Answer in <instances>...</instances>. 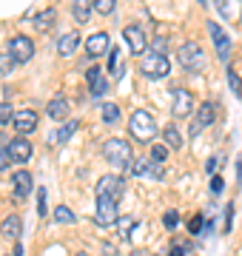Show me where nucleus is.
<instances>
[{
  "label": "nucleus",
  "mask_w": 242,
  "mask_h": 256,
  "mask_svg": "<svg viewBox=\"0 0 242 256\" xmlns=\"http://www.w3.org/2000/svg\"><path fill=\"white\" fill-rule=\"evenodd\" d=\"M128 131L134 134V140L137 142H151V140L157 137V120L151 117L146 108H137L134 114H131V120H128Z\"/></svg>",
  "instance_id": "1"
},
{
  "label": "nucleus",
  "mask_w": 242,
  "mask_h": 256,
  "mask_svg": "<svg viewBox=\"0 0 242 256\" xmlns=\"http://www.w3.org/2000/svg\"><path fill=\"white\" fill-rule=\"evenodd\" d=\"M102 154H106V160L114 165V168H128L134 165V160H131V146L126 142V140H108L106 146H102Z\"/></svg>",
  "instance_id": "2"
},
{
  "label": "nucleus",
  "mask_w": 242,
  "mask_h": 256,
  "mask_svg": "<svg viewBox=\"0 0 242 256\" xmlns=\"http://www.w3.org/2000/svg\"><path fill=\"white\" fill-rule=\"evenodd\" d=\"M140 72L151 80H160V77H166L171 72V66H168V57L160 54V52H148V54H142L140 60Z\"/></svg>",
  "instance_id": "3"
},
{
  "label": "nucleus",
  "mask_w": 242,
  "mask_h": 256,
  "mask_svg": "<svg viewBox=\"0 0 242 256\" xmlns=\"http://www.w3.org/2000/svg\"><path fill=\"white\" fill-rule=\"evenodd\" d=\"M177 60L182 68H188V72H196V68H202L205 66V52L200 43H182V46L177 48Z\"/></svg>",
  "instance_id": "4"
},
{
  "label": "nucleus",
  "mask_w": 242,
  "mask_h": 256,
  "mask_svg": "<svg viewBox=\"0 0 242 256\" xmlns=\"http://www.w3.org/2000/svg\"><path fill=\"white\" fill-rule=\"evenodd\" d=\"M122 194H126V180L117 174H108L102 176L100 182H97V196H108V200H120Z\"/></svg>",
  "instance_id": "5"
},
{
  "label": "nucleus",
  "mask_w": 242,
  "mask_h": 256,
  "mask_svg": "<svg viewBox=\"0 0 242 256\" xmlns=\"http://www.w3.org/2000/svg\"><path fill=\"white\" fill-rule=\"evenodd\" d=\"M9 54L18 60V66L20 63H28V60L34 57V43H32L28 37H23V34L12 37V40H9Z\"/></svg>",
  "instance_id": "6"
},
{
  "label": "nucleus",
  "mask_w": 242,
  "mask_h": 256,
  "mask_svg": "<svg viewBox=\"0 0 242 256\" xmlns=\"http://www.w3.org/2000/svg\"><path fill=\"white\" fill-rule=\"evenodd\" d=\"M131 174L140 176V180H162V171H160V165L154 162L151 156H140V160H134Z\"/></svg>",
  "instance_id": "7"
},
{
  "label": "nucleus",
  "mask_w": 242,
  "mask_h": 256,
  "mask_svg": "<svg viewBox=\"0 0 242 256\" xmlns=\"http://www.w3.org/2000/svg\"><path fill=\"white\" fill-rule=\"evenodd\" d=\"M171 111L177 117H188L194 111V97H191L188 88H174V94H171Z\"/></svg>",
  "instance_id": "8"
},
{
  "label": "nucleus",
  "mask_w": 242,
  "mask_h": 256,
  "mask_svg": "<svg viewBox=\"0 0 242 256\" xmlns=\"http://www.w3.org/2000/svg\"><path fill=\"white\" fill-rule=\"evenodd\" d=\"M6 154H9V160L12 162H28V160H32V142H28L26 137H14L9 142V146H6Z\"/></svg>",
  "instance_id": "9"
},
{
  "label": "nucleus",
  "mask_w": 242,
  "mask_h": 256,
  "mask_svg": "<svg viewBox=\"0 0 242 256\" xmlns=\"http://www.w3.org/2000/svg\"><path fill=\"white\" fill-rule=\"evenodd\" d=\"M117 200L108 196H97V222L100 225H117Z\"/></svg>",
  "instance_id": "10"
},
{
  "label": "nucleus",
  "mask_w": 242,
  "mask_h": 256,
  "mask_svg": "<svg viewBox=\"0 0 242 256\" xmlns=\"http://www.w3.org/2000/svg\"><path fill=\"white\" fill-rule=\"evenodd\" d=\"M122 37H126V46H128L131 54H142L146 46H148V40H146L140 26H126L122 28Z\"/></svg>",
  "instance_id": "11"
},
{
  "label": "nucleus",
  "mask_w": 242,
  "mask_h": 256,
  "mask_svg": "<svg viewBox=\"0 0 242 256\" xmlns=\"http://www.w3.org/2000/svg\"><path fill=\"white\" fill-rule=\"evenodd\" d=\"M214 117H216L214 102H202V106H200V111H196L194 122H191V134H194V137H200V131H205V128L211 126V122H214Z\"/></svg>",
  "instance_id": "12"
},
{
  "label": "nucleus",
  "mask_w": 242,
  "mask_h": 256,
  "mask_svg": "<svg viewBox=\"0 0 242 256\" xmlns=\"http://www.w3.org/2000/svg\"><path fill=\"white\" fill-rule=\"evenodd\" d=\"M106 52H112V37L106 34V32H97L86 40V54L88 57H100Z\"/></svg>",
  "instance_id": "13"
},
{
  "label": "nucleus",
  "mask_w": 242,
  "mask_h": 256,
  "mask_svg": "<svg viewBox=\"0 0 242 256\" xmlns=\"http://www.w3.org/2000/svg\"><path fill=\"white\" fill-rule=\"evenodd\" d=\"M12 126H14V131L18 134H32L34 128H38V111L32 108H23L14 114V120H12Z\"/></svg>",
  "instance_id": "14"
},
{
  "label": "nucleus",
  "mask_w": 242,
  "mask_h": 256,
  "mask_svg": "<svg viewBox=\"0 0 242 256\" xmlns=\"http://www.w3.org/2000/svg\"><path fill=\"white\" fill-rule=\"evenodd\" d=\"M86 80H88V92H92V97H100V94H106V88H108V80L102 77V72L97 68V66H92V68L86 72Z\"/></svg>",
  "instance_id": "15"
},
{
  "label": "nucleus",
  "mask_w": 242,
  "mask_h": 256,
  "mask_svg": "<svg viewBox=\"0 0 242 256\" xmlns=\"http://www.w3.org/2000/svg\"><path fill=\"white\" fill-rule=\"evenodd\" d=\"M208 32H211V40H214V46H216V52H220V57H228L231 37H228L222 28H220V23H208Z\"/></svg>",
  "instance_id": "16"
},
{
  "label": "nucleus",
  "mask_w": 242,
  "mask_h": 256,
  "mask_svg": "<svg viewBox=\"0 0 242 256\" xmlns=\"http://www.w3.org/2000/svg\"><path fill=\"white\" fill-rule=\"evenodd\" d=\"M12 182H14V200H26L32 194V174L28 171H18L12 176Z\"/></svg>",
  "instance_id": "17"
},
{
  "label": "nucleus",
  "mask_w": 242,
  "mask_h": 256,
  "mask_svg": "<svg viewBox=\"0 0 242 256\" xmlns=\"http://www.w3.org/2000/svg\"><path fill=\"white\" fill-rule=\"evenodd\" d=\"M46 114L52 120H66L68 117V100H66L63 94H57V97H52L46 106Z\"/></svg>",
  "instance_id": "18"
},
{
  "label": "nucleus",
  "mask_w": 242,
  "mask_h": 256,
  "mask_svg": "<svg viewBox=\"0 0 242 256\" xmlns=\"http://www.w3.org/2000/svg\"><path fill=\"white\" fill-rule=\"evenodd\" d=\"M0 234H3L6 239H12V242H18L20 234H23V222H20V216H14V214H12V216H6V220H3V225H0Z\"/></svg>",
  "instance_id": "19"
},
{
  "label": "nucleus",
  "mask_w": 242,
  "mask_h": 256,
  "mask_svg": "<svg viewBox=\"0 0 242 256\" xmlns=\"http://www.w3.org/2000/svg\"><path fill=\"white\" fill-rule=\"evenodd\" d=\"M92 9H94L92 0H74V3H72V14H74V20L80 23V26L92 20Z\"/></svg>",
  "instance_id": "20"
},
{
  "label": "nucleus",
  "mask_w": 242,
  "mask_h": 256,
  "mask_svg": "<svg viewBox=\"0 0 242 256\" xmlns=\"http://www.w3.org/2000/svg\"><path fill=\"white\" fill-rule=\"evenodd\" d=\"M74 131H77V120H66L63 128H57L54 137L48 140V142H52V146H63V142H68V140H72V134H74Z\"/></svg>",
  "instance_id": "21"
},
{
  "label": "nucleus",
  "mask_w": 242,
  "mask_h": 256,
  "mask_svg": "<svg viewBox=\"0 0 242 256\" xmlns=\"http://www.w3.org/2000/svg\"><path fill=\"white\" fill-rule=\"evenodd\" d=\"M77 46H80V34H77V32H66V34L57 40V52H60L63 57H68Z\"/></svg>",
  "instance_id": "22"
},
{
  "label": "nucleus",
  "mask_w": 242,
  "mask_h": 256,
  "mask_svg": "<svg viewBox=\"0 0 242 256\" xmlns=\"http://www.w3.org/2000/svg\"><path fill=\"white\" fill-rule=\"evenodd\" d=\"M54 20H57L54 9H43L40 14H34V28H38V32H48V28L54 26Z\"/></svg>",
  "instance_id": "23"
},
{
  "label": "nucleus",
  "mask_w": 242,
  "mask_h": 256,
  "mask_svg": "<svg viewBox=\"0 0 242 256\" xmlns=\"http://www.w3.org/2000/svg\"><path fill=\"white\" fill-rule=\"evenodd\" d=\"M134 228H137V220H131V216H120L117 220V234H120V239H131Z\"/></svg>",
  "instance_id": "24"
},
{
  "label": "nucleus",
  "mask_w": 242,
  "mask_h": 256,
  "mask_svg": "<svg viewBox=\"0 0 242 256\" xmlns=\"http://www.w3.org/2000/svg\"><path fill=\"white\" fill-rule=\"evenodd\" d=\"M54 222H57V225H74V214H72V208L57 205V208H54Z\"/></svg>",
  "instance_id": "25"
},
{
  "label": "nucleus",
  "mask_w": 242,
  "mask_h": 256,
  "mask_svg": "<svg viewBox=\"0 0 242 256\" xmlns=\"http://www.w3.org/2000/svg\"><path fill=\"white\" fill-rule=\"evenodd\" d=\"M162 134H166V142H168L171 148H182V131H180L177 126H168Z\"/></svg>",
  "instance_id": "26"
},
{
  "label": "nucleus",
  "mask_w": 242,
  "mask_h": 256,
  "mask_svg": "<svg viewBox=\"0 0 242 256\" xmlns=\"http://www.w3.org/2000/svg\"><path fill=\"white\" fill-rule=\"evenodd\" d=\"M102 120H106V122H108V126H114V122H117V120H120V108H117V106H114V102H106V106H102Z\"/></svg>",
  "instance_id": "27"
},
{
  "label": "nucleus",
  "mask_w": 242,
  "mask_h": 256,
  "mask_svg": "<svg viewBox=\"0 0 242 256\" xmlns=\"http://www.w3.org/2000/svg\"><path fill=\"white\" fill-rule=\"evenodd\" d=\"M228 86H231L234 97H242V80H240V74L234 72V68H228Z\"/></svg>",
  "instance_id": "28"
},
{
  "label": "nucleus",
  "mask_w": 242,
  "mask_h": 256,
  "mask_svg": "<svg viewBox=\"0 0 242 256\" xmlns=\"http://www.w3.org/2000/svg\"><path fill=\"white\" fill-rule=\"evenodd\" d=\"M112 77L114 80L122 77V60H120V52H117V48H112Z\"/></svg>",
  "instance_id": "29"
},
{
  "label": "nucleus",
  "mask_w": 242,
  "mask_h": 256,
  "mask_svg": "<svg viewBox=\"0 0 242 256\" xmlns=\"http://www.w3.org/2000/svg\"><path fill=\"white\" fill-rule=\"evenodd\" d=\"M94 3V9L100 12V14H112L114 6H117V0H92Z\"/></svg>",
  "instance_id": "30"
},
{
  "label": "nucleus",
  "mask_w": 242,
  "mask_h": 256,
  "mask_svg": "<svg viewBox=\"0 0 242 256\" xmlns=\"http://www.w3.org/2000/svg\"><path fill=\"white\" fill-rule=\"evenodd\" d=\"M162 225H166L168 230H174L180 225V214L177 210H166V214H162Z\"/></svg>",
  "instance_id": "31"
},
{
  "label": "nucleus",
  "mask_w": 242,
  "mask_h": 256,
  "mask_svg": "<svg viewBox=\"0 0 242 256\" xmlns=\"http://www.w3.org/2000/svg\"><path fill=\"white\" fill-rule=\"evenodd\" d=\"M151 160H154L157 165H162L168 160V146H154L151 148Z\"/></svg>",
  "instance_id": "32"
},
{
  "label": "nucleus",
  "mask_w": 242,
  "mask_h": 256,
  "mask_svg": "<svg viewBox=\"0 0 242 256\" xmlns=\"http://www.w3.org/2000/svg\"><path fill=\"white\" fill-rule=\"evenodd\" d=\"M14 66H18V60H14L9 52H6V54H0V74H9Z\"/></svg>",
  "instance_id": "33"
},
{
  "label": "nucleus",
  "mask_w": 242,
  "mask_h": 256,
  "mask_svg": "<svg viewBox=\"0 0 242 256\" xmlns=\"http://www.w3.org/2000/svg\"><path fill=\"white\" fill-rule=\"evenodd\" d=\"M14 114H18V111L12 108L9 102H0V122H12V120H14Z\"/></svg>",
  "instance_id": "34"
},
{
  "label": "nucleus",
  "mask_w": 242,
  "mask_h": 256,
  "mask_svg": "<svg viewBox=\"0 0 242 256\" xmlns=\"http://www.w3.org/2000/svg\"><path fill=\"white\" fill-rule=\"evenodd\" d=\"M38 216H46V191L43 188L38 194Z\"/></svg>",
  "instance_id": "35"
},
{
  "label": "nucleus",
  "mask_w": 242,
  "mask_h": 256,
  "mask_svg": "<svg viewBox=\"0 0 242 256\" xmlns=\"http://www.w3.org/2000/svg\"><path fill=\"white\" fill-rule=\"evenodd\" d=\"M188 230H191V234H200V230H202V216H200V214H196L194 220H191V225H188Z\"/></svg>",
  "instance_id": "36"
},
{
  "label": "nucleus",
  "mask_w": 242,
  "mask_h": 256,
  "mask_svg": "<svg viewBox=\"0 0 242 256\" xmlns=\"http://www.w3.org/2000/svg\"><path fill=\"white\" fill-rule=\"evenodd\" d=\"M211 194H222V176H211Z\"/></svg>",
  "instance_id": "37"
},
{
  "label": "nucleus",
  "mask_w": 242,
  "mask_h": 256,
  "mask_svg": "<svg viewBox=\"0 0 242 256\" xmlns=\"http://www.w3.org/2000/svg\"><path fill=\"white\" fill-rule=\"evenodd\" d=\"M231 220H234V205H228V214H225V228H222V234H231Z\"/></svg>",
  "instance_id": "38"
},
{
  "label": "nucleus",
  "mask_w": 242,
  "mask_h": 256,
  "mask_svg": "<svg viewBox=\"0 0 242 256\" xmlns=\"http://www.w3.org/2000/svg\"><path fill=\"white\" fill-rule=\"evenodd\" d=\"M9 154H6V148H3V151H0V171H6V168H9Z\"/></svg>",
  "instance_id": "39"
},
{
  "label": "nucleus",
  "mask_w": 242,
  "mask_h": 256,
  "mask_svg": "<svg viewBox=\"0 0 242 256\" xmlns=\"http://www.w3.org/2000/svg\"><path fill=\"white\" fill-rule=\"evenodd\" d=\"M168 256H186V248L182 245H171V254Z\"/></svg>",
  "instance_id": "40"
},
{
  "label": "nucleus",
  "mask_w": 242,
  "mask_h": 256,
  "mask_svg": "<svg viewBox=\"0 0 242 256\" xmlns=\"http://www.w3.org/2000/svg\"><path fill=\"white\" fill-rule=\"evenodd\" d=\"M12 256H23V245H20V242H14V250H12Z\"/></svg>",
  "instance_id": "41"
},
{
  "label": "nucleus",
  "mask_w": 242,
  "mask_h": 256,
  "mask_svg": "<svg viewBox=\"0 0 242 256\" xmlns=\"http://www.w3.org/2000/svg\"><path fill=\"white\" fill-rule=\"evenodd\" d=\"M205 168H208V171H214V168H216V156H211V160L205 162Z\"/></svg>",
  "instance_id": "42"
},
{
  "label": "nucleus",
  "mask_w": 242,
  "mask_h": 256,
  "mask_svg": "<svg viewBox=\"0 0 242 256\" xmlns=\"http://www.w3.org/2000/svg\"><path fill=\"white\" fill-rule=\"evenodd\" d=\"M74 256H92V254H74Z\"/></svg>",
  "instance_id": "43"
},
{
  "label": "nucleus",
  "mask_w": 242,
  "mask_h": 256,
  "mask_svg": "<svg viewBox=\"0 0 242 256\" xmlns=\"http://www.w3.org/2000/svg\"><path fill=\"white\" fill-rule=\"evenodd\" d=\"M196 3H205V0H196Z\"/></svg>",
  "instance_id": "44"
}]
</instances>
